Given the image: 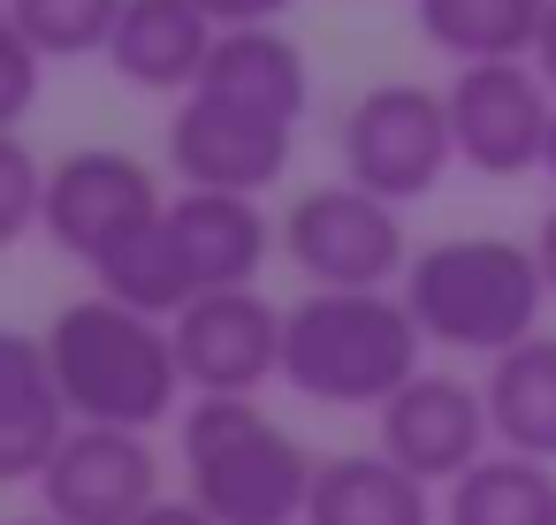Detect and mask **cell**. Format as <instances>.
Listing matches in <instances>:
<instances>
[{
	"label": "cell",
	"instance_id": "cell-21",
	"mask_svg": "<svg viewBox=\"0 0 556 525\" xmlns=\"http://www.w3.org/2000/svg\"><path fill=\"white\" fill-rule=\"evenodd\" d=\"M92 282H100L108 297H123V305L153 312V320H176V312L199 297V290H191V267H184V252H176L168 214H161L153 229H138L130 244H115V252L92 267Z\"/></svg>",
	"mask_w": 556,
	"mask_h": 525
},
{
	"label": "cell",
	"instance_id": "cell-10",
	"mask_svg": "<svg viewBox=\"0 0 556 525\" xmlns=\"http://www.w3.org/2000/svg\"><path fill=\"white\" fill-rule=\"evenodd\" d=\"M282 312L267 305L252 282L237 290H199L168 328H176V358L184 381L199 396H260L267 381H282Z\"/></svg>",
	"mask_w": 556,
	"mask_h": 525
},
{
	"label": "cell",
	"instance_id": "cell-14",
	"mask_svg": "<svg viewBox=\"0 0 556 525\" xmlns=\"http://www.w3.org/2000/svg\"><path fill=\"white\" fill-rule=\"evenodd\" d=\"M77 411L54 381L47 335H0V479H39L70 441Z\"/></svg>",
	"mask_w": 556,
	"mask_h": 525
},
{
	"label": "cell",
	"instance_id": "cell-18",
	"mask_svg": "<svg viewBox=\"0 0 556 525\" xmlns=\"http://www.w3.org/2000/svg\"><path fill=\"white\" fill-rule=\"evenodd\" d=\"M412 24L450 62H533L548 0H412Z\"/></svg>",
	"mask_w": 556,
	"mask_h": 525
},
{
	"label": "cell",
	"instance_id": "cell-1",
	"mask_svg": "<svg viewBox=\"0 0 556 525\" xmlns=\"http://www.w3.org/2000/svg\"><path fill=\"white\" fill-rule=\"evenodd\" d=\"M47 358H54V381H62L70 411L92 419V426L153 434L176 411V396L191 388L184 358H176V328L108 297V290L62 305L47 320Z\"/></svg>",
	"mask_w": 556,
	"mask_h": 525
},
{
	"label": "cell",
	"instance_id": "cell-5",
	"mask_svg": "<svg viewBox=\"0 0 556 525\" xmlns=\"http://www.w3.org/2000/svg\"><path fill=\"white\" fill-rule=\"evenodd\" d=\"M336 153L343 176L381 191V199H427L442 183V168L457 161V130H450V92H427L412 77L366 85L343 123H336Z\"/></svg>",
	"mask_w": 556,
	"mask_h": 525
},
{
	"label": "cell",
	"instance_id": "cell-27",
	"mask_svg": "<svg viewBox=\"0 0 556 525\" xmlns=\"http://www.w3.org/2000/svg\"><path fill=\"white\" fill-rule=\"evenodd\" d=\"M533 252H541V274H548V297H556V206L541 214V229H533Z\"/></svg>",
	"mask_w": 556,
	"mask_h": 525
},
{
	"label": "cell",
	"instance_id": "cell-30",
	"mask_svg": "<svg viewBox=\"0 0 556 525\" xmlns=\"http://www.w3.org/2000/svg\"><path fill=\"white\" fill-rule=\"evenodd\" d=\"M16 525H70V517H54V510H47V517H16Z\"/></svg>",
	"mask_w": 556,
	"mask_h": 525
},
{
	"label": "cell",
	"instance_id": "cell-7",
	"mask_svg": "<svg viewBox=\"0 0 556 525\" xmlns=\"http://www.w3.org/2000/svg\"><path fill=\"white\" fill-rule=\"evenodd\" d=\"M161 214H168V191H161V176L138 153L85 145V153L54 161V183H47V236H54V252L100 267L115 244L153 229Z\"/></svg>",
	"mask_w": 556,
	"mask_h": 525
},
{
	"label": "cell",
	"instance_id": "cell-24",
	"mask_svg": "<svg viewBox=\"0 0 556 525\" xmlns=\"http://www.w3.org/2000/svg\"><path fill=\"white\" fill-rule=\"evenodd\" d=\"M39 47L16 31V24H0V130H24L31 100H39Z\"/></svg>",
	"mask_w": 556,
	"mask_h": 525
},
{
	"label": "cell",
	"instance_id": "cell-16",
	"mask_svg": "<svg viewBox=\"0 0 556 525\" xmlns=\"http://www.w3.org/2000/svg\"><path fill=\"white\" fill-rule=\"evenodd\" d=\"M305 525H434V502L427 479L389 449H351V457H320Z\"/></svg>",
	"mask_w": 556,
	"mask_h": 525
},
{
	"label": "cell",
	"instance_id": "cell-8",
	"mask_svg": "<svg viewBox=\"0 0 556 525\" xmlns=\"http://www.w3.org/2000/svg\"><path fill=\"white\" fill-rule=\"evenodd\" d=\"M290 153H298V123L244 107L229 92H206V85H191L184 107L168 115V168L199 191H252L260 199L290 176Z\"/></svg>",
	"mask_w": 556,
	"mask_h": 525
},
{
	"label": "cell",
	"instance_id": "cell-11",
	"mask_svg": "<svg viewBox=\"0 0 556 525\" xmlns=\"http://www.w3.org/2000/svg\"><path fill=\"white\" fill-rule=\"evenodd\" d=\"M31 487L70 525H130V517H146L161 502V457H153V441L138 426H92V419H77L70 441L54 449V464Z\"/></svg>",
	"mask_w": 556,
	"mask_h": 525
},
{
	"label": "cell",
	"instance_id": "cell-6",
	"mask_svg": "<svg viewBox=\"0 0 556 525\" xmlns=\"http://www.w3.org/2000/svg\"><path fill=\"white\" fill-rule=\"evenodd\" d=\"M282 252L305 282L320 290H389L404 282L412 267V244H404V214L396 199L366 191V183H320V191H298L290 214H282Z\"/></svg>",
	"mask_w": 556,
	"mask_h": 525
},
{
	"label": "cell",
	"instance_id": "cell-22",
	"mask_svg": "<svg viewBox=\"0 0 556 525\" xmlns=\"http://www.w3.org/2000/svg\"><path fill=\"white\" fill-rule=\"evenodd\" d=\"M123 9H130V0H9V24L47 62H85V54H108L115 47Z\"/></svg>",
	"mask_w": 556,
	"mask_h": 525
},
{
	"label": "cell",
	"instance_id": "cell-23",
	"mask_svg": "<svg viewBox=\"0 0 556 525\" xmlns=\"http://www.w3.org/2000/svg\"><path fill=\"white\" fill-rule=\"evenodd\" d=\"M0 236L24 244V236H47V183L54 168H39V153L24 145V130H9V153H0Z\"/></svg>",
	"mask_w": 556,
	"mask_h": 525
},
{
	"label": "cell",
	"instance_id": "cell-26",
	"mask_svg": "<svg viewBox=\"0 0 556 525\" xmlns=\"http://www.w3.org/2000/svg\"><path fill=\"white\" fill-rule=\"evenodd\" d=\"M130 525H222V517H214L199 495H184V502H176V495H161V502H153L146 517H130Z\"/></svg>",
	"mask_w": 556,
	"mask_h": 525
},
{
	"label": "cell",
	"instance_id": "cell-20",
	"mask_svg": "<svg viewBox=\"0 0 556 525\" xmlns=\"http://www.w3.org/2000/svg\"><path fill=\"white\" fill-rule=\"evenodd\" d=\"M442 525H556V464L526 449L465 464L442 495Z\"/></svg>",
	"mask_w": 556,
	"mask_h": 525
},
{
	"label": "cell",
	"instance_id": "cell-3",
	"mask_svg": "<svg viewBox=\"0 0 556 525\" xmlns=\"http://www.w3.org/2000/svg\"><path fill=\"white\" fill-rule=\"evenodd\" d=\"M404 305L427 328V343L472 350V358H503L510 343H526L541 328L548 274H541L533 244H510V236H442V244L412 252Z\"/></svg>",
	"mask_w": 556,
	"mask_h": 525
},
{
	"label": "cell",
	"instance_id": "cell-2",
	"mask_svg": "<svg viewBox=\"0 0 556 525\" xmlns=\"http://www.w3.org/2000/svg\"><path fill=\"white\" fill-rule=\"evenodd\" d=\"M427 328L412 320L404 290H305L282 312V381L336 411H381L419 373Z\"/></svg>",
	"mask_w": 556,
	"mask_h": 525
},
{
	"label": "cell",
	"instance_id": "cell-17",
	"mask_svg": "<svg viewBox=\"0 0 556 525\" xmlns=\"http://www.w3.org/2000/svg\"><path fill=\"white\" fill-rule=\"evenodd\" d=\"M206 92H229L244 107H267L282 123H298L313 107V69H305V47L282 31V24H222L206 69H199Z\"/></svg>",
	"mask_w": 556,
	"mask_h": 525
},
{
	"label": "cell",
	"instance_id": "cell-13",
	"mask_svg": "<svg viewBox=\"0 0 556 525\" xmlns=\"http://www.w3.org/2000/svg\"><path fill=\"white\" fill-rule=\"evenodd\" d=\"M168 229H176V252L191 267V290H237V282H260L267 252L282 244V229L260 214L252 191H199L184 183L168 199Z\"/></svg>",
	"mask_w": 556,
	"mask_h": 525
},
{
	"label": "cell",
	"instance_id": "cell-4",
	"mask_svg": "<svg viewBox=\"0 0 556 525\" xmlns=\"http://www.w3.org/2000/svg\"><path fill=\"white\" fill-rule=\"evenodd\" d=\"M184 472L222 525H305L320 464L252 396H199L184 411Z\"/></svg>",
	"mask_w": 556,
	"mask_h": 525
},
{
	"label": "cell",
	"instance_id": "cell-19",
	"mask_svg": "<svg viewBox=\"0 0 556 525\" xmlns=\"http://www.w3.org/2000/svg\"><path fill=\"white\" fill-rule=\"evenodd\" d=\"M480 388H488L495 441L556 464V335L533 328L526 343H510L503 358H488V381Z\"/></svg>",
	"mask_w": 556,
	"mask_h": 525
},
{
	"label": "cell",
	"instance_id": "cell-28",
	"mask_svg": "<svg viewBox=\"0 0 556 525\" xmlns=\"http://www.w3.org/2000/svg\"><path fill=\"white\" fill-rule=\"evenodd\" d=\"M533 69L548 77V92H556V0H548V24H541V47H533Z\"/></svg>",
	"mask_w": 556,
	"mask_h": 525
},
{
	"label": "cell",
	"instance_id": "cell-12",
	"mask_svg": "<svg viewBox=\"0 0 556 525\" xmlns=\"http://www.w3.org/2000/svg\"><path fill=\"white\" fill-rule=\"evenodd\" d=\"M381 449L396 464H412L427 487H450L465 464L488 457L495 419H488V388L457 381V373H412L381 411Z\"/></svg>",
	"mask_w": 556,
	"mask_h": 525
},
{
	"label": "cell",
	"instance_id": "cell-25",
	"mask_svg": "<svg viewBox=\"0 0 556 525\" xmlns=\"http://www.w3.org/2000/svg\"><path fill=\"white\" fill-rule=\"evenodd\" d=\"M199 9H206L214 24H282L298 0H199Z\"/></svg>",
	"mask_w": 556,
	"mask_h": 525
},
{
	"label": "cell",
	"instance_id": "cell-9",
	"mask_svg": "<svg viewBox=\"0 0 556 525\" xmlns=\"http://www.w3.org/2000/svg\"><path fill=\"white\" fill-rule=\"evenodd\" d=\"M548 77L533 62H457L450 77V130L472 176H533L548 153Z\"/></svg>",
	"mask_w": 556,
	"mask_h": 525
},
{
	"label": "cell",
	"instance_id": "cell-15",
	"mask_svg": "<svg viewBox=\"0 0 556 525\" xmlns=\"http://www.w3.org/2000/svg\"><path fill=\"white\" fill-rule=\"evenodd\" d=\"M214 39H222V24L199 9V0H130L123 24H115L108 62H115L123 85H138V92H176V100H184V92L199 85V69H206Z\"/></svg>",
	"mask_w": 556,
	"mask_h": 525
},
{
	"label": "cell",
	"instance_id": "cell-29",
	"mask_svg": "<svg viewBox=\"0 0 556 525\" xmlns=\"http://www.w3.org/2000/svg\"><path fill=\"white\" fill-rule=\"evenodd\" d=\"M541 168H548V183H556V123H548V153H541Z\"/></svg>",
	"mask_w": 556,
	"mask_h": 525
}]
</instances>
